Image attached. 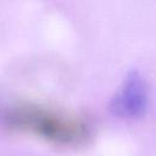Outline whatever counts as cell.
<instances>
[{"label":"cell","instance_id":"1","mask_svg":"<svg viewBox=\"0 0 156 156\" xmlns=\"http://www.w3.org/2000/svg\"><path fill=\"white\" fill-rule=\"evenodd\" d=\"M9 128L63 147H79L91 138L90 124L80 116L38 102H18L5 113Z\"/></svg>","mask_w":156,"mask_h":156},{"label":"cell","instance_id":"2","mask_svg":"<svg viewBox=\"0 0 156 156\" xmlns=\"http://www.w3.org/2000/svg\"><path fill=\"white\" fill-rule=\"evenodd\" d=\"M149 106V90L145 79L138 71L128 73L121 88L111 100L112 113L122 118H139Z\"/></svg>","mask_w":156,"mask_h":156}]
</instances>
